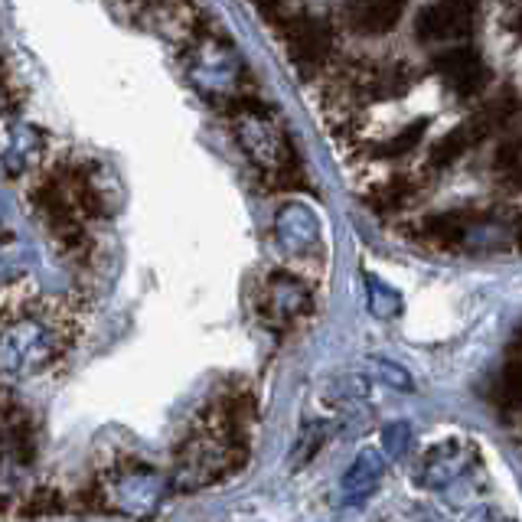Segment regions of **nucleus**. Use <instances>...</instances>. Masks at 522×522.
Wrapping results in <instances>:
<instances>
[{"label":"nucleus","instance_id":"1","mask_svg":"<svg viewBox=\"0 0 522 522\" xmlns=\"http://www.w3.org/2000/svg\"><path fill=\"white\" fill-rule=\"evenodd\" d=\"M281 40L288 49L291 66L297 69L301 79H314L330 66L337 56V40H333V27L327 20L297 14L281 20Z\"/></svg>","mask_w":522,"mask_h":522},{"label":"nucleus","instance_id":"2","mask_svg":"<svg viewBox=\"0 0 522 522\" xmlns=\"http://www.w3.org/2000/svg\"><path fill=\"white\" fill-rule=\"evenodd\" d=\"M480 0H431L418 14L415 33L421 43H457L474 30Z\"/></svg>","mask_w":522,"mask_h":522},{"label":"nucleus","instance_id":"3","mask_svg":"<svg viewBox=\"0 0 522 522\" xmlns=\"http://www.w3.org/2000/svg\"><path fill=\"white\" fill-rule=\"evenodd\" d=\"M434 69H438V76L447 89L461 98H474L477 92L487 89V79H490L487 62L480 59L477 49H467V46H457V49L441 53L438 59H434Z\"/></svg>","mask_w":522,"mask_h":522},{"label":"nucleus","instance_id":"4","mask_svg":"<svg viewBox=\"0 0 522 522\" xmlns=\"http://www.w3.org/2000/svg\"><path fill=\"white\" fill-rule=\"evenodd\" d=\"M408 0H346L343 23L359 36H382L402 20Z\"/></svg>","mask_w":522,"mask_h":522},{"label":"nucleus","instance_id":"5","mask_svg":"<svg viewBox=\"0 0 522 522\" xmlns=\"http://www.w3.org/2000/svg\"><path fill=\"white\" fill-rule=\"evenodd\" d=\"M470 219L461 209H454V213H441V216H428L418 222V242H428L434 248H457L470 232Z\"/></svg>","mask_w":522,"mask_h":522},{"label":"nucleus","instance_id":"6","mask_svg":"<svg viewBox=\"0 0 522 522\" xmlns=\"http://www.w3.org/2000/svg\"><path fill=\"white\" fill-rule=\"evenodd\" d=\"M415 200H418V180L415 177H395L389 183L376 186V190L366 196L369 209H376V213H382V216L402 213V209H408Z\"/></svg>","mask_w":522,"mask_h":522},{"label":"nucleus","instance_id":"7","mask_svg":"<svg viewBox=\"0 0 522 522\" xmlns=\"http://www.w3.org/2000/svg\"><path fill=\"white\" fill-rule=\"evenodd\" d=\"M4 434H7V451L17 457L20 464H27L33 457V431L27 415H17V408L7 402V415H4Z\"/></svg>","mask_w":522,"mask_h":522},{"label":"nucleus","instance_id":"8","mask_svg":"<svg viewBox=\"0 0 522 522\" xmlns=\"http://www.w3.org/2000/svg\"><path fill=\"white\" fill-rule=\"evenodd\" d=\"M428 124H431L428 118H418L415 124H408L405 131L395 134L392 141H385V144H376V147H372V154H376V157H405L408 151H415V144L421 141V134L428 131Z\"/></svg>","mask_w":522,"mask_h":522},{"label":"nucleus","instance_id":"9","mask_svg":"<svg viewBox=\"0 0 522 522\" xmlns=\"http://www.w3.org/2000/svg\"><path fill=\"white\" fill-rule=\"evenodd\" d=\"M493 170L500 180L522 186V138L500 144V151H496V160H493Z\"/></svg>","mask_w":522,"mask_h":522},{"label":"nucleus","instance_id":"10","mask_svg":"<svg viewBox=\"0 0 522 522\" xmlns=\"http://www.w3.org/2000/svg\"><path fill=\"white\" fill-rule=\"evenodd\" d=\"M53 490H40L33 496V503L23 509V516H56L59 513V500H53Z\"/></svg>","mask_w":522,"mask_h":522},{"label":"nucleus","instance_id":"11","mask_svg":"<svg viewBox=\"0 0 522 522\" xmlns=\"http://www.w3.org/2000/svg\"><path fill=\"white\" fill-rule=\"evenodd\" d=\"M252 7H255L265 20L278 23V27H281V7H284L281 0H252Z\"/></svg>","mask_w":522,"mask_h":522},{"label":"nucleus","instance_id":"12","mask_svg":"<svg viewBox=\"0 0 522 522\" xmlns=\"http://www.w3.org/2000/svg\"><path fill=\"white\" fill-rule=\"evenodd\" d=\"M516 245L522 248V222H519V226H516Z\"/></svg>","mask_w":522,"mask_h":522},{"label":"nucleus","instance_id":"13","mask_svg":"<svg viewBox=\"0 0 522 522\" xmlns=\"http://www.w3.org/2000/svg\"><path fill=\"white\" fill-rule=\"evenodd\" d=\"M519 408H522V405H519Z\"/></svg>","mask_w":522,"mask_h":522}]
</instances>
